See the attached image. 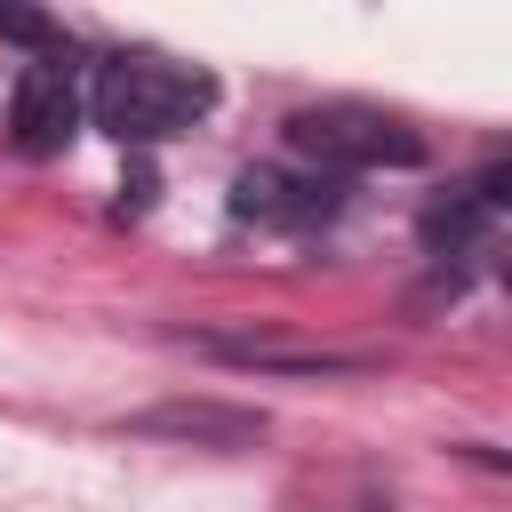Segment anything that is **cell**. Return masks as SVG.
Listing matches in <instances>:
<instances>
[{"mask_svg":"<svg viewBox=\"0 0 512 512\" xmlns=\"http://www.w3.org/2000/svg\"><path fill=\"white\" fill-rule=\"evenodd\" d=\"M80 104L112 144H168L216 104V80L168 56H104Z\"/></svg>","mask_w":512,"mask_h":512,"instance_id":"cell-1","label":"cell"},{"mask_svg":"<svg viewBox=\"0 0 512 512\" xmlns=\"http://www.w3.org/2000/svg\"><path fill=\"white\" fill-rule=\"evenodd\" d=\"M344 208L336 176H296V168H240L232 184V216L240 224H272V232H312Z\"/></svg>","mask_w":512,"mask_h":512,"instance_id":"cell-4","label":"cell"},{"mask_svg":"<svg viewBox=\"0 0 512 512\" xmlns=\"http://www.w3.org/2000/svg\"><path fill=\"white\" fill-rule=\"evenodd\" d=\"M72 128H80V80H72V64H64V56H32V64L16 72V96H8V136H16V152L56 160V152L72 144Z\"/></svg>","mask_w":512,"mask_h":512,"instance_id":"cell-3","label":"cell"},{"mask_svg":"<svg viewBox=\"0 0 512 512\" xmlns=\"http://www.w3.org/2000/svg\"><path fill=\"white\" fill-rule=\"evenodd\" d=\"M128 432H144V440H200V448H248L264 424H256L248 408L176 400V408H144V416H128Z\"/></svg>","mask_w":512,"mask_h":512,"instance_id":"cell-5","label":"cell"},{"mask_svg":"<svg viewBox=\"0 0 512 512\" xmlns=\"http://www.w3.org/2000/svg\"><path fill=\"white\" fill-rule=\"evenodd\" d=\"M0 40H24V48H40V56H64V32H56L48 16H32V8H0Z\"/></svg>","mask_w":512,"mask_h":512,"instance_id":"cell-7","label":"cell"},{"mask_svg":"<svg viewBox=\"0 0 512 512\" xmlns=\"http://www.w3.org/2000/svg\"><path fill=\"white\" fill-rule=\"evenodd\" d=\"M288 144L328 176L344 168H416L424 160V136L400 120V112H376V104H312L288 120Z\"/></svg>","mask_w":512,"mask_h":512,"instance_id":"cell-2","label":"cell"},{"mask_svg":"<svg viewBox=\"0 0 512 512\" xmlns=\"http://www.w3.org/2000/svg\"><path fill=\"white\" fill-rule=\"evenodd\" d=\"M208 352L256 376H344L352 368L344 352H288V344H248V336H208Z\"/></svg>","mask_w":512,"mask_h":512,"instance_id":"cell-6","label":"cell"}]
</instances>
